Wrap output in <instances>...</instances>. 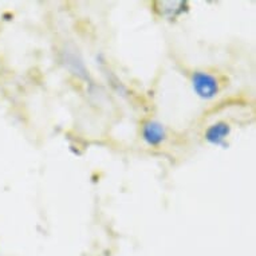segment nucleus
Segmentation results:
<instances>
[{"instance_id": "obj_1", "label": "nucleus", "mask_w": 256, "mask_h": 256, "mask_svg": "<svg viewBox=\"0 0 256 256\" xmlns=\"http://www.w3.org/2000/svg\"><path fill=\"white\" fill-rule=\"evenodd\" d=\"M194 86L198 96L202 98H212L218 92V84L214 76L204 74V72H196L194 76Z\"/></svg>"}, {"instance_id": "obj_2", "label": "nucleus", "mask_w": 256, "mask_h": 256, "mask_svg": "<svg viewBox=\"0 0 256 256\" xmlns=\"http://www.w3.org/2000/svg\"><path fill=\"white\" fill-rule=\"evenodd\" d=\"M144 136L148 142L156 145L162 141L164 138V129L158 124H148L144 129Z\"/></svg>"}, {"instance_id": "obj_3", "label": "nucleus", "mask_w": 256, "mask_h": 256, "mask_svg": "<svg viewBox=\"0 0 256 256\" xmlns=\"http://www.w3.org/2000/svg\"><path fill=\"white\" fill-rule=\"evenodd\" d=\"M230 132V128L226 124H218L210 128L208 133H206V138L210 140V142H222V140L226 138V136Z\"/></svg>"}]
</instances>
